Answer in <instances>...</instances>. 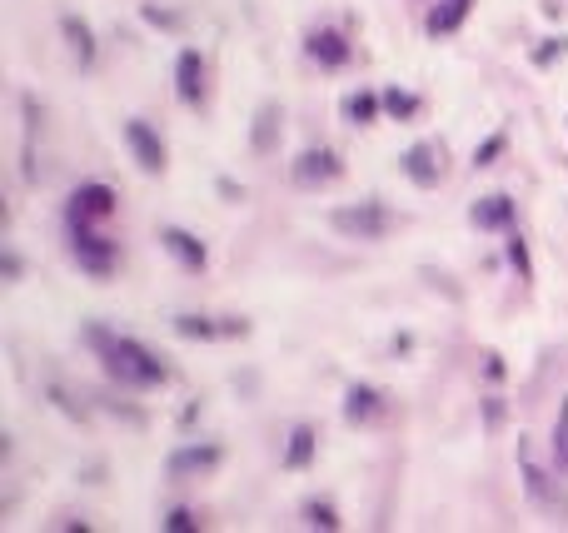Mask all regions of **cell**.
<instances>
[{
	"instance_id": "cell-3",
	"label": "cell",
	"mask_w": 568,
	"mask_h": 533,
	"mask_svg": "<svg viewBox=\"0 0 568 533\" xmlns=\"http://www.w3.org/2000/svg\"><path fill=\"white\" fill-rule=\"evenodd\" d=\"M70 254H76V265L90 280H110L115 274V244L105 235H95L85 219H70Z\"/></svg>"
},
{
	"instance_id": "cell-17",
	"label": "cell",
	"mask_w": 568,
	"mask_h": 533,
	"mask_svg": "<svg viewBox=\"0 0 568 533\" xmlns=\"http://www.w3.org/2000/svg\"><path fill=\"white\" fill-rule=\"evenodd\" d=\"M468 11H474V0H444L439 11H429V20H424V30H429L434 40H444V36H454L459 26L468 20Z\"/></svg>"
},
{
	"instance_id": "cell-30",
	"label": "cell",
	"mask_w": 568,
	"mask_h": 533,
	"mask_svg": "<svg viewBox=\"0 0 568 533\" xmlns=\"http://www.w3.org/2000/svg\"><path fill=\"white\" fill-rule=\"evenodd\" d=\"M5 280H20V259L11 250H5Z\"/></svg>"
},
{
	"instance_id": "cell-23",
	"label": "cell",
	"mask_w": 568,
	"mask_h": 533,
	"mask_svg": "<svg viewBox=\"0 0 568 533\" xmlns=\"http://www.w3.org/2000/svg\"><path fill=\"white\" fill-rule=\"evenodd\" d=\"M568 55V36H548L543 45H533V65L539 70H548V65H558Z\"/></svg>"
},
{
	"instance_id": "cell-6",
	"label": "cell",
	"mask_w": 568,
	"mask_h": 533,
	"mask_svg": "<svg viewBox=\"0 0 568 533\" xmlns=\"http://www.w3.org/2000/svg\"><path fill=\"white\" fill-rule=\"evenodd\" d=\"M125 145H130V155H135V165L145 170V175H160L164 170V140L145 125V120H125Z\"/></svg>"
},
{
	"instance_id": "cell-24",
	"label": "cell",
	"mask_w": 568,
	"mask_h": 533,
	"mask_svg": "<svg viewBox=\"0 0 568 533\" xmlns=\"http://www.w3.org/2000/svg\"><path fill=\"white\" fill-rule=\"evenodd\" d=\"M304 523H309V529H324V533H334L340 529V513H334V504H304Z\"/></svg>"
},
{
	"instance_id": "cell-28",
	"label": "cell",
	"mask_w": 568,
	"mask_h": 533,
	"mask_svg": "<svg viewBox=\"0 0 568 533\" xmlns=\"http://www.w3.org/2000/svg\"><path fill=\"white\" fill-rule=\"evenodd\" d=\"M145 20H150V26H175V15L160 11V5H145Z\"/></svg>"
},
{
	"instance_id": "cell-4",
	"label": "cell",
	"mask_w": 568,
	"mask_h": 533,
	"mask_svg": "<svg viewBox=\"0 0 568 533\" xmlns=\"http://www.w3.org/2000/svg\"><path fill=\"white\" fill-rule=\"evenodd\" d=\"M518 469H524V489H529L533 504H539L543 513H554V519H568V494H564V489H558V483L548 479V473H543L533 458H524Z\"/></svg>"
},
{
	"instance_id": "cell-19",
	"label": "cell",
	"mask_w": 568,
	"mask_h": 533,
	"mask_svg": "<svg viewBox=\"0 0 568 533\" xmlns=\"http://www.w3.org/2000/svg\"><path fill=\"white\" fill-rule=\"evenodd\" d=\"M379 110H384V95H374V90H359V95H349V100H344V115H349L354 125H369Z\"/></svg>"
},
{
	"instance_id": "cell-20",
	"label": "cell",
	"mask_w": 568,
	"mask_h": 533,
	"mask_svg": "<svg viewBox=\"0 0 568 533\" xmlns=\"http://www.w3.org/2000/svg\"><path fill=\"white\" fill-rule=\"evenodd\" d=\"M554 469L558 479H568V399L558 404V419H554Z\"/></svg>"
},
{
	"instance_id": "cell-27",
	"label": "cell",
	"mask_w": 568,
	"mask_h": 533,
	"mask_svg": "<svg viewBox=\"0 0 568 533\" xmlns=\"http://www.w3.org/2000/svg\"><path fill=\"white\" fill-rule=\"evenodd\" d=\"M164 529H170V533H195V529H200V519H195L189 508H175V513L164 519Z\"/></svg>"
},
{
	"instance_id": "cell-8",
	"label": "cell",
	"mask_w": 568,
	"mask_h": 533,
	"mask_svg": "<svg viewBox=\"0 0 568 533\" xmlns=\"http://www.w3.org/2000/svg\"><path fill=\"white\" fill-rule=\"evenodd\" d=\"M399 170L414 179L419 190H434V185H439V175H444V165H439V145H429V140L409 145V150L399 155Z\"/></svg>"
},
{
	"instance_id": "cell-5",
	"label": "cell",
	"mask_w": 568,
	"mask_h": 533,
	"mask_svg": "<svg viewBox=\"0 0 568 533\" xmlns=\"http://www.w3.org/2000/svg\"><path fill=\"white\" fill-rule=\"evenodd\" d=\"M115 190L110 185H100V179H90V185H80L76 195H70V210H65V219H110L115 215Z\"/></svg>"
},
{
	"instance_id": "cell-22",
	"label": "cell",
	"mask_w": 568,
	"mask_h": 533,
	"mask_svg": "<svg viewBox=\"0 0 568 533\" xmlns=\"http://www.w3.org/2000/svg\"><path fill=\"white\" fill-rule=\"evenodd\" d=\"M384 110H389L394 120H414V115H419V95H409V90L394 85V90H384Z\"/></svg>"
},
{
	"instance_id": "cell-10",
	"label": "cell",
	"mask_w": 568,
	"mask_h": 533,
	"mask_svg": "<svg viewBox=\"0 0 568 533\" xmlns=\"http://www.w3.org/2000/svg\"><path fill=\"white\" fill-rule=\"evenodd\" d=\"M220 449L215 444H185V449H175L170 454V479H189V473H210V469H220Z\"/></svg>"
},
{
	"instance_id": "cell-15",
	"label": "cell",
	"mask_w": 568,
	"mask_h": 533,
	"mask_svg": "<svg viewBox=\"0 0 568 533\" xmlns=\"http://www.w3.org/2000/svg\"><path fill=\"white\" fill-rule=\"evenodd\" d=\"M384 409V394L374 389V384H349V394H344V419L349 424H369Z\"/></svg>"
},
{
	"instance_id": "cell-2",
	"label": "cell",
	"mask_w": 568,
	"mask_h": 533,
	"mask_svg": "<svg viewBox=\"0 0 568 533\" xmlns=\"http://www.w3.org/2000/svg\"><path fill=\"white\" fill-rule=\"evenodd\" d=\"M329 225L340 229L344 240H384L394 229V215L379 200H359V204H340L329 215Z\"/></svg>"
},
{
	"instance_id": "cell-12",
	"label": "cell",
	"mask_w": 568,
	"mask_h": 533,
	"mask_svg": "<svg viewBox=\"0 0 568 533\" xmlns=\"http://www.w3.org/2000/svg\"><path fill=\"white\" fill-rule=\"evenodd\" d=\"M304 51H309V60H319L324 70H340V65H349V40L340 36V30H315V36L304 40Z\"/></svg>"
},
{
	"instance_id": "cell-16",
	"label": "cell",
	"mask_w": 568,
	"mask_h": 533,
	"mask_svg": "<svg viewBox=\"0 0 568 533\" xmlns=\"http://www.w3.org/2000/svg\"><path fill=\"white\" fill-rule=\"evenodd\" d=\"M60 30H65V45H70V55L80 60V70H90V65H95V36H90V26L80 20V15L65 11V15H60Z\"/></svg>"
},
{
	"instance_id": "cell-13",
	"label": "cell",
	"mask_w": 568,
	"mask_h": 533,
	"mask_svg": "<svg viewBox=\"0 0 568 533\" xmlns=\"http://www.w3.org/2000/svg\"><path fill=\"white\" fill-rule=\"evenodd\" d=\"M160 244L175 254L185 269H204V259H210V254H204V244L195 240L189 229H180V225H164V229H160Z\"/></svg>"
},
{
	"instance_id": "cell-9",
	"label": "cell",
	"mask_w": 568,
	"mask_h": 533,
	"mask_svg": "<svg viewBox=\"0 0 568 533\" xmlns=\"http://www.w3.org/2000/svg\"><path fill=\"white\" fill-rule=\"evenodd\" d=\"M175 95H180V105H195L204 100V60H200V51H180V60H175Z\"/></svg>"
},
{
	"instance_id": "cell-25",
	"label": "cell",
	"mask_w": 568,
	"mask_h": 533,
	"mask_svg": "<svg viewBox=\"0 0 568 533\" xmlns=\"http://www.w3.org/2000/svg\"><path fill=\"white\" fill-rule=\"evenodd\" d=\"M508 265L518 269V280H533V265H529V244L518 229H508Z\"/></svg>"
},
{
	"instance_id": "cell-21",
	"label": "cell",
	"mask_w": 568,
	"mask_h": 533,
	"mask_svg": "<svg viewBox=\"0 0 568 533\" xmlns=\"http://www.w3.org/2000/svg\"><path fill=\"white\" fill-rule=\"evenodd\" d=\"M175 334H185V339H220V324L204 314H175Z\"/></svg>"
},
{
	"instance_id": "cell-26",
	"label": "cell",
	"mask_w": 568,
	"mask_h": 533,
	"mask_svg": "<svg viewBox=\"0 0 568 533\" xmlns=\"http://www.w3.org/2000/svg\"><path fill=\"white\" fill-rule=\"evenodd\" d=\"M504 145H508V135H504V130H499V135H489V140H484L479 145V150H474V165H493V160H499V155H504Z\"/></svg>"
},
{
	"instance_id": "cell-18",
	"label": "cell",
	"mask_w": 568,
	"mask_h": 533,
	"mask_svg": "<svg viewBox=\"0 0 568 533\" xmlns=\"http://www.w3.org/2000/svg\"><path fill=\"white\" fill-rule=\"evenodd\" d=\"M315 449H319V434L309 429V424H300V429L290 434V449H284V469H309V464H315Z\"/></svg>"
},
{
	"instance_id": "cell-7",
	"label": "cell",
	"mask_w": 568,
	"mask_h": 533,
	"mask_svg": "<svg viewBox=\"0 0 568 533\" xmlns=\"http://www.w3.org/2000/svg\"><path fill=\"white\" fill-rule=\"evenodd\" d=\"M340 155L334 150H304L300 160H294V185L300 190H319V185H329V179H340Z\"/></svg>"
},
{
	"instance_id": "cell-31",
	"label": "cell",
	"mask_w": 568,
	"mask_h": 533,
	"mask_svg": "<svg viewBox=\"0 0 568 533\" xmlns=\"http://www.w3.org/2000/svg\"><path fill=\"white\" fill-rule=\"evenodd\" d=\"M499 419H504V404H499V399H489V429H499Z\"/></svg>"
},
{
	"instance_id": "cell-11",
	"label": "cell",
	"mask_w": 568,
	"mask_h": 533,
	"mask_svg": "<svg viewBox=\"0 0 568 533\" xmlns=\"http://www.w3.org/2000/svg\"><path fill=\"white\" fill-rule=\"evenodd\" d=\"M279 120H284V115H279L275 100H265L260 110H254V130H250V150L254 155H275L279 150V135H284Z\"/></svg>"
},
{
	"instance_id": "cell-1",
	"label": "cell",
	"mask_w": 568,
	"mask_h": 533,
	"mask_svg": "<svg viewBox=\"0 0 568 533\" xmlns=\"http://www.w3.org/2000/svg\"><path fill=\"white\" fill-rule=\"evenodd\" d=\"M85 344L100 354V364L110 369L120 384H130V389H150V384H164L170 379V369L160 364V359L145 349V344H135V339H120V334H110V330H100V324H90L85 330Z\"/></svg>"
},
{
	"instance_id": "cell-14",
	"label": "cell",
	"mask_w": 568,
	"mask_h": 533,
	"mask_svg": "<svg viewBox=\"0 0 568 533\" xmlns=\"http://www.w3.org/2000/svg\"><path fill=\"white\" fill-rule=\"evenodd\" d=\"M468 219L479 229H514V200L508 195H484V200H474Z\"/></svg>"
},
{
	"instance_id": "cell-29",
	"label": "cell",
	"mask_w": 568,
	"mask_h": 533,
	"mask_svg": "<svg viewBox=\"0 0 568 533\" xmlns=\"http://www.w3.org/2000/svg\"><path fill=\"white\" fill-rule=\"evenodd\" d=\"M220 334H250V324H244V319H225V324H220Z\"/></svg>"
}]
</instances>
